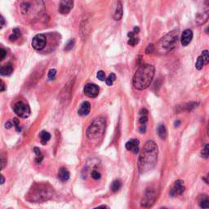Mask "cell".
Segmentation results:
<instances>
[{
  "label": "cell",
  "mask_w": 209,
  "mask_h": 209,
  "mask_svg": "<svg viewBox=\"0 0 209 209\" xmlns=\"http://www.w3.org/2000/svg\"><path fill=\"white\" fill-rule=\"evenodd\" d=\"M198 12L196 13L195 21L199 26L203 25L209 18V1L208 0H198Z\"/></svg>",
  "instance_id": "cell-6"
},
{
  "label": "cell",
  "mask_w": 209,
  "mask_h": 209,
  "mask_svg": "<svg viewBox=\"0 0 209 209\" xmlns=\"http://www.w3.org/2000/svg\"><path fill=\"white\" fill-rule=\"evenodd\" d=\"M115 79H116V75H115L114 73H111V74L109 75V77H108L107 78H106V84H107L108 86H111V85L113 84V82L115 81Z\"/></svg>",
  "instance_id": "cell-27"
},
{
  "label": "cell",
  "mask_w": 209,
  "mask_h": 209,
  "mask_svg": "<svg viewBox=\"0 0 209 209\" xmlns=\"http://www.w3.org/2000/svg\"><path fill=\"white\" fill-rule=\"evenodd\" d=\"M157 191L154 188L146 189L142 199V206L145 207H151L157 199Z\"/></svg>",
  "instance_id": "cell-7"
},
{
  "label": "cell",
  "mask_w": 209,
  "mask_h": 209,
  "mask_svg": "<svg viewBox=\"0 0 209 209\" xmlns=\"http://www.w3.org/2000/svg\"><path fill=\"white\" fill-rule=\"evenodd\" d=\"M201 156L204 158H207L209 157V144L206 145L203 150L201 151Z\"/></svg>",
  "instance_id": "cell-28"
},
{
  "label": "cell",
  "mask_w": 209,
  "mask_h": 209,
  "mask_svg": "<svg viewBox=\"0 0 209 209\" xmlns=\"http://www.w3.org/2000/svg\"><path fill=\"white\" fill-rule=\"evenodd\" d=\"M5 90V86H4V82L1 81V92H3Z\"/></svg>",
  "instance_id": "cell-44"
},
{
  "label": "cell",
  "mask_w": 209,
  "mask_h": 209,
  "mask_svg": "<svg viewBox=\"0 0 209 209\" xmlns=\"http://www.w3.org/2000/svg\"><path fill=\"white\" fill-rule=\"evenodd\" d=\"M6 163H7V160H5L4 159V156L2 155V157H1V169H2L3 167H4Z\"/></svg>",
  "instance_id": "cell-39"
},
{
  "label": "cell",
  "mask_w": 209,
  "mask_h": 209,
  "mask_svg": "<svg viewBox=\"0 0 209 209\" xmlns=\"http://www.w3.org/2000/svg\"><path fill=\"white\" fill-rule=\"evenodd\" d=\"M30 8H31V3L28 1L22 2V4L21 5V12L22 14H26L29 12Z\"/></svg>",
  "instance_id": "cell-25"
},
{
  "label": "cell",
  "mask_w": 209,
  "mask_h": 209,
  "mask_svg": "<svg viewBox=\"0 0 209 209\" xmlns=\"http://www.w3.org/2000/svg\"><path fill=\"white\" fill-rule=\"evenodd\" d=\"M203 181H204V182H206L207 185H209V172H208V174H207V175L204 178H203Z\"/></svg>",
  "instance_id": "cell-42"
},
{
  "label": "cell",
  "mask_w": 209,
  "mask_h": 209,
  "mask_svg": "<svg viewBox=\"0 0 209 209\" xmlns=\"http://www.w3.org/2000/svg\"><path fill=\"white\" fill-rule=\"evenodd\" d=\"M157 132H158V137L162 140H165L167 136V132L166 127L163 124L158 125V128H157Z\"/></svg>",
  "instance_id": "cell-19"
},
{
  "label": "cell",
  "mask_w": 209,
  "mask_h": 209,
  "mask_svg": "<svg viewBox=\"0 0 209 209\" xmlns=\"http://www.w3.org/2000/svg\"><path fill=\"white\" fill-rule=\"evenodd\" d=\"M140 141L137 139H131L126 143L125 147L129 151H132L134 154H137L139 152Z\"/></svg>",
  "instance_id": "cell-13"
},
{
  "label": "cell",
  "mask_w": 209,
  "mask_h": 209,
  "mask_svg": "<svg viewBox=\"0 0 209 209\" xmlns=\"http://www.w3.org/2000/svg\"><path fill=\"white\" fill-rule=\"evenodd\" d=\"M74 46V39H70L69 42H67L66 47H65V51H70Z\"/></svg>",
  "instance_id": "cell-32"
},
{
  "label": "cell",
  "mask_w": 209,
  "mask_h": 209,
  "mask_svg": "<svg viewBox=\"0 0 209 209\" xmlns=\"http://www.w3.org/2000/svg\"><path fill=\"white\" fill-rule=\"evenodd\" d=\"M56 74H57V70H56L55 69H52V70H51L48 72L47 76H48V78H50V79H53V78H55Z\"/></svg>",
  "instance_id": "cell-36"
},
{
  "label": "cell",
  "mask_w": 209,
  "mask_h": 209,
  "mask_svg": "<svg viewBox=\"0 0 209 209\" xmlns=\"http://www.w3.org/2000/svg\"><path fill=\"white\" fill-rule=\"evenodd\" d=\"M55 194L52 186L47 182L33 184L26 195V199L30 203H43L52 199Z\"/></svg>",
  "instance_id": "cell-2"
},
{
  "label": "cell",
  "mask_w": 209,
  "mask_h": 209,
  "mask_svg": "<svg viewBox=\"0 0 209 209\" xmlns=\"http://www.w3.org/2000/svg\"><path fill=\"white\" fill-rule=\"evenodd\" d=\"M99 207H108L107 206H106V205H101V206H99Z\"/></svg>",
  "instance_id": "cell-48"
},
{
  "label": "cell",
  "mask_w": 209,
  "mask_h": 209,
  "mask_svg": "<svg viewBox=\"0 0 209 209\" xmlns=\"http://www.w3.org/2000/svg\"><path fill=\"white\" fill-rule=\"evenodd\" d=\"M74 7L73 0H61L59 5V12L62 15H67Z\"/></svg>",
  "instance_id": "cell-11"
},
{
  "label": "cell",
  "mask_w": 209,
  "mask_h": 209,
  "mask_svg": "<svg viewBox=\"0 0 209 209\" xmlns=\"http://www.w3.org/2000/svg\"><path fill=\"white\" fill-rule=\"evenodd\" d=\"M13 123H14V126L16 127L17 131V132H21V127H20V122L17 118H15L14 119H13Z\"/></svg>",
  "instance_id": "cell-37"
},
{
  "label": "cell",
  "mask_w": 209,
  "mask_h": 209,
  "mask_svg": "<svg viewBox=\"0 0 209 209\" xmlns=\"http://www.w3.org/2000/svg\"><path fill=\"white\" fill-rule=\"evenodd\" d=\"M186 190V187L184 186V182L182 180H178L174 184L173 188L170 191V195L171 196H175V195H182Z\"/></svg>",
  "instance_id": "cell-12"
},
{
  "label": "cell",
  "mask_w": 209,
  "mask_h": 209,
  "mask_svg": "<svg viewBox=\"0 0 209 209\" xmlns=\"http://www.w3.org/2000/svg\"><path fill=\"white\" fill-rule=\"evenodd\" d=\"M1 177V185H2V184L4 183V182H5L4 177H3L2 175H1V177Z\"/></svg>",
  "instance_id": "cell-46"
},
{
  "label": "cell",
  "mask_w": 209,
  "mask_h": 209,
  "mask_svg": "<svg viewBox=\"0 0 209 209\" xmlns=\"http://www.w3.org/2000/svg\"><path fill=\"white\" fill-rule=\"evenodd\" d=\"M12 72L13 67L11 63H7L6 65H3V66H1V69H0V74H1V75H3V76L10 75Z\"/></svg>",
  "instance_id": "cell-16"
},
{
  "label": "cell",
  "mask_w": 209,
  "mask_h": 209,
  "mask_svg": "<svg viewBox=\"0 0 209 209\" xmlns=\"http://www.w3.org/2000/svg\"><path fill=\"white\" fill-rule=\"evenodd\" d=\"M4 24H5L4 18H3V17H2V16H1V28L3 27V26H4Z\"/></svg>",
  "instance_id": "cell-43"
},
{
  "label": "cell",
  "mask_w": 209,
  "mask_h": 209,
  "mask_svg": "<svg viewBox=\"0 0 209 209\" xmlns=\"http://www.w3.org/2000/svg\"><path fill=\"white\" fill-rule=\"evenodd\" d=\"M201 57H203V61H204L205 65H207V64H209V52H208V51H207V50H204V51L202 52Z\"/></svg>",
  "instance_id": "cell-29"
},
{
  "label": "cell",
  "mask_w": 209,
  "mask_h": 209,
  "mask_svg": "<svg viewBox=\"0 0 209 209\" xmlns=\"http://www.w3.org/2000/svg\"><path fill=\"white\" fill-rule=\"evenodd\" d=\"M13 110L21 118H27L30 115V108L27 104L18 102L13 106Z\"/></svg>",
  "instance_id": "cell-8"
},
{
  "label": "cell",
  "mask_w": 209,
  "mask_h": 209,
  "mask_svg": "<svg viewBox=\"0 0 209 209\" xmlns=\"http://www.w3.org/2000/svg\"><path fill=\"white\" fill-rule=\"evenodd\" d=\"M154 51H155V47H154V44H149L146 49V53L149 54V53L154 52Z\"/></svg>",
  "instance_id": "cell-35"
},
{
  "label": "cell",
  "mask_w": 209,
  "mask_h": 209,
  "mask_svg": "<svg viewBox=\"0 0 209 209\" xmlns=\"http://www.w3.org/2000/svg\"><path fill=\"white\" fill-rule=\"evenodd\" d=\"M193 39V32L191 30H184L182 35V44L183 46H187L191 42Z\"/></svg>",
  "instance_id": "cell-14"
},
{
  "label": "cell",
  "mask_w": 209,
  "mask_h": 209,
  "mask_svg": "<svg viewBox=\"0 0 209 209\" xmlns=\"http://www.w3.org/2000/svg\"><path fill=\"white\" fill-rule=\"evenodd\" d=\"M133 31L135 32V34H138V33H139V32H140V29H139V27H137V26H136V27L134 28V30H133Z\"/></svg>",
  "instance_id": "cell-45"
},
{
  "label": "cell",
  "mask_w": 209,
  "mask_h": 209,
  "mask_svg": "<svg viewBox=\"0 0 209 209\" xmlns=\"http://www.w3.org/2000/svg\"><path fill=\"white\" fill-rule=\"evenodd\" d=\"M147 121H148L147 114H141V117L139 118V122L141 123V125L146 124Z\"/></svg>",
  "instance_id": "cell-33"
},
{
  "label": "cell",
  "mask_w": 209,
  "mask_h": 209,
  "mask_svg": "<svg viewBox=\"0 0 209 209\" xmlns=\"http://www.w3.org/2000/svg\"><path fill=\"white\" fill-rule=\"evenodd\" d=\"M34 151L36 154L35 162L37 163H40L42 161V159H43V154H42V151H41L40 149L38 148V147H34Z\"/></svg>",
  "instance_id": "cell-24"
},
{
  "label": "cell",
  "mask_w": 209,
  "mask_h": 209,
  "mask_svg": "<svg viewBox=\"0 0 209 209\" xmlns=\"http://www.w3.org/2000/svg\"><path fill=\"white\" fill-rule=\"evenodd\" d=\"M122 13H123V10H122V5L120 1H118L117 2L116 9L114 11V19L115 21H119L122 17Z\"/></svg>",
  "instance_id": "cell-18"
},
{
  "label": "cell",
  "mask_w": 209,
  "mask_h": 209,
  "mask_svg": "<svg viewBox=\"0 0 209 209\" xmlns=\"http://www.w3.org/2000/svg\"><path fill=\"white\" fill-rule=\"evenodd\" d=\"M146 124L141 125V127H140V128H139L140 132L145 133V132H146Z\"/></svg>",
  "instance_id": "cell-40"
},
{
  "label": "cell",
  "mask_w": 209,
  "mask_h": 209,
  "mask_svg": "<svg viewBox=\"0 0 209 209\" xmlns=\"http://www.w3.org/2000/svg\"><path fill=\"white\" fill-rule=\"evenodd\" d=\"M203 65H204V61H203V57H201V56H199V57H198V59H197L196 64H195V68H196L198 70H201L203 69Z\"/></svg>",
  "instance_id": "cell-26"
},
{
  "label": "cell",
  "mask_w": 209,
  "mask_h": 209,
  "mask_svg": "<svg viewBox=\"0 0 209 209\" xmlns=\"http://www.w3.org/2000/svg\"><path fill=\"white\" fill-rule=\"evenodd\" d=\"M121 186H122V182L120 180H114V182L111 183L110 186V190H112L113 192H117L120 190Z\"/></svg>",
  "instance_id": "cell-22"
},
{
  "label": "cell",
  "mask_w": 209,
  "mask_h": 209,
  "mask_svg": "<svg viewBox=\"0 0 209 209\" xmlns=\"http://www.w3.org/2000/svg\"><path fill=\"white\" fill-rule=\"evenodd\" d=\"M139 42V38H136L135 36L134 37H132V38H129V40L127 42L129 45H131V46H135Z\"/></svg>",
  "instance_id": "cell-30"
},
{
  "label": "cell",
  "mask_w": 209,
  "mask_h": 209,
  "mask_svg": "<svg viewBox=\"0 0 209 209\" xmlns=\"http://www.w3.org/2000/svg\"><path fill=\"white\" fill-rule=\"evenodd\" d=\"M21 36V30H20L19 29L16 28V29L13 30L12 34L9 36V40H10L11 42H15V41H17Z\"/></svg>",
  "instance_id": "cell-21"
},
{
  "label": "cell",
  "mask_w": 209,
  "mask_h": 209,
  "mask_svg": "<svg viewBox=\"0 0 209 209\" xmlns=\"http://www.w3.org/2000/svg\"><path fill=\"white\" fill-rule=\"evenodd\" d=\"M106 118L100 115L93 119L87 130V137L90 140H97L103 137L106 129Z\"/></svg>",
  "instance_id": "cell-5"
},
{
  "label": "cell",
  "mask_w": 209,
  "mask_h": 209,
  "mask_svg": "<svg viewBox=\"0 0 209 209\" xmlns=\"http://www.w3.org/2000/svg\"><path fill=\"white\" fill-rule=\"evenodd\" d=\"M207 136H208V137H209V124H208V126H207Z\"/></svg>",
  "instance_id": "cell-47"
},
{
  "label": "cell",
  "mask_w": 209,
  "mask_h": 209,
  "mask_svg": "<svg viewBox=\"0 0 209 209\" xmlns=\"http://www.w3.org/2000/svg\"><path fill=\"white\" fill-rule=\"evenodd\" d=\"M39 138L41 143L42 145H46L49 142V140L51 139V134L46 131H42L39 133Z\"/></svg>",
  "instance_id": "cell-20"
},
{
  "label": "cell",
  "mask_w": 209,
  "mask_h": 209,
  "mask_svg": "<svg viewBox=\"0 0 209 209\" xmlns=\"http://www.w3.org/2000/svg\"><path fill=\"white\" fill-rule=\"evenodd\" d=\"M155 68L152 65L144 64L138 68L133 76V86L137 90H145L148 88L154 78Z\"/></svg>",
  "instance_id": "cell-3"
},
{
  "label": "cell",
  "mask_w": 209,
  "mask_h": 209,
  "mask_svg": "<svg viewBox=\"0 0 209 209\" xmlns=\"http://www.w3.org/2000/svg\"><path fill=\"white\" fill-rule=\"evenodd\" d=\"M83 92H84V94L87 97H91V98H95L99 94V87L94 83H87V84L85 85Z\"/></svg>",
  "instance_id": "cell-10"
},
{
  "label": "cell",
  "mask_w": 209,
  "mask_h": 209,
  "mask_svg": "<svg viewBox=\"0 0 209 209\" xmlns=\"http://www.w3.org/2000/svg\"><path fill=\"white\" fill-rule=\"evenodd\" d=\"M179 30H174L164 35L157 43L156 50L159 54L164 55L175 48L178 42Z\"/></svg>",
  "instance_id": "cell-4"
},
{
  "label": "cell",
  "mask_w": 209,
  "mask_h": 209,
  "mask_svg": "<svg viewBox=\"0 0 209 209\" xmlns=\"http://www.w3.org/2000/svg\"><path fill=\"white\" fill-rule=\"evenodd\" d=\"M13 125H14V123H12V122H10V121H8V122H7L6 123H5V127L6 128H11V127H12Z\"/></svg>",
  "instance_id": "cell-41"
},
{
  "label": "cell",
  "mask_w": 209,
  "mask_h": 209,
  "mask_svg": "<svg viewBox=\"0 0 209 209\" xmlns=\"http://www.w3.org/2000/svg\"><path fill=\"white\" fill-rule=\"evenodd\" d=\"M90 110H91V105L88 102H83L81 104L80 107L78 110V114L80 116H86L90 113Z\"/></svg>",
  "instance_id": "cell-15"
},
{
  "label": "cell",
  "mask_w": 209,
  "mask_h": 209,
  "mask_svg": "<svg viewBox=\"0 0 209 209\" xmlns=\"http://www.w3.org/2000/svg\"><path fill=\"white\" fill-rule=\"evenodd\" d=\"M47 45V38L44 34H38L35 35L32 40V47L35 50L41 51Z\"/></svg>",
  "instance_id": "cell-9"
},
{
  "label": "cell",
  "mask_w": 209,
  "mask_h": 209,
  "mask_svg": "<svg viewBox=\"0 0 209 209\" xmlns=\"http://www.w3.org/2000/svg\"><path fill=\"white\" fill-rule=\"evenodd\" d=\"M57 176H58V179L61 180V182H66L70 179V174L67 169L65 168V167H61V168H60Z\"/></svg>",
  "instance_id": "cell-17"
},
{
  "label": "cell",
  "mask_w": 209,
  "mask_h": 209,
  "mask_svg": "<svg viewBox=\"0 0 209 209\" xmlns=\"http://www.w3.org/2000/svg\"><path fill=\"white\" fill-rule=\"evenodd\" d=\"M158 154V149L156 143L153 141L146 142L138 158V170L140 173H146L156 166Z\"/></svg>",
  "instance_id": "cell-1"
},
{
  "label": "cell",
  "mask_w": 209,
  "mask_h": 209,
  "mask_svg": "<svg viewBox=\"0 0 209 209\" xmlns=\"http://www.w3.org/2000/svg\"><path fill=\"white\" fill-rule=\"evenodd\" d=\"M0 53H1V61H2L6 57L7 52L4 48H1L0 49Z\"/></svg>",
  "instance_id": "cell-38"
},
{
  "label": "cell",
  "mask_w": 209,
  "mask_h": 209,
  "mask_svg": "<svg viewBox=\"0 0 209 209\" xmlns=\"http://www.w3.org/2000/svg\"><path fill=\"white\" fill-rule=\"evenodd\" d=\"M97 77L100 81L106 80V74H105V72L103 70H99V71L97 72Z\"/></svg>",
  "instance_id": "cell-31"
},
{
  "label": "cell",
  "mask_w": 209,
  "mask_h": 209,
  "mask_svg": "<svg viewBox=\"0 0 209 209\" xmlns=\"http://www.w3.org/2000/svg\"><path fill=\"white\" fill-rule=\"evenodd\" d=\"M91 176H92V177L94 180H99L100 178H101V177H102L101 173L98 172L97 171H96V170H93V171L92 172Z\"/></svg>",
  "instance_id": "cell-34"
},
{
  "label": "cell",
  "mask_w": 209,
  "mask_h": 209,
  "mask_svg": "<svg viewBox=\"0 0 209 209\" xmlns=\"http://www.w3.org/2000/svg\"><path fill=\"white\" fill-rule=\"evenodd\" d=\"M199 206L202 208H209V198L207 195H203L199 200Z\"/></svg>",
  "instance_id": "cell-23"
}]
</instances>
